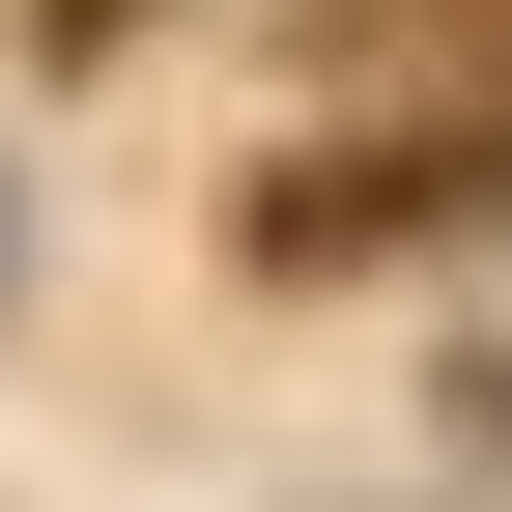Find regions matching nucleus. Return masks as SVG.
I'll return each instance as SVG.
<instances>
[{
	"label": "nucleus",
	"mask_w": 512,
	"mask_h": 512,
	"mask_svg": "<svg viewBox=\"0 0 512 512\" xmlns=\"http://www.w3.org/2000/svg\"><path fill=\"white\" fill-rule=\"evenodd\" d=\"M399 256H512V57H427L228 171V285H399Z\"/></svg>",
	"instance_id": "nucleus-1"
}]
</instances>
